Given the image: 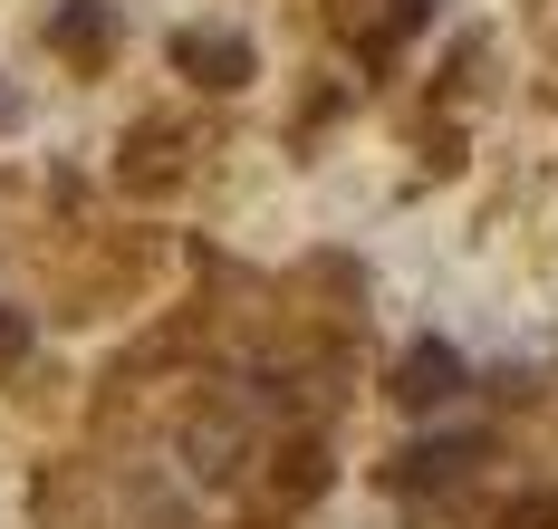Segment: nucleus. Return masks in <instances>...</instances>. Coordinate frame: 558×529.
Here are the masks:
<instances>
[{
    "mask_svg": "<svg viewBox=\"0 0 558 529\" xmlns=\"http://www.w3.org/2000/svg\"><path fill=\"white\" fill-rule=\"evenodd\" d=\"M20 347H29V318H20V308H0V366H10Z\"/></svg>",
    "mask_w": 558,
    "mask_h": 529,
    "instance_id": "nucleus-6",
    "label": "nucleus"
},
{
    "mask_svg": "<svg viewBox=\"0 0 558 529\" xmlns=\"http://www.w3.org/2000/svg\"><path fill=\"white\" fill-rule=\"evenodd\" d=\"M0 107H10V97H0Z\"/></svg>",
    "mask_w": 558,
    "mask_h": 529,
    "instance_id": "nucleus-7",
    "label": "nucleus"
},
{
    "mask_svg": "<svg viewBox=\"0 0 558 529\" xmlns=\"http://www.w3.org/2000/svg\"><path fill=\"white\" fill-rule=\"evenodd\" d=\"M482 443H414V453H395V491H424V481H452V471L472 463Z\"/></svg>",
    "mask_w": 558,
    "mask_h": 529,
    "instance_id": "nucleus-5",
    "label": "nucleus"
},
{
    "mask_svg": "<svg viewBox=\"0 0 558 529\" xmlns=\"http://www.w3.org/2000/svg\"><path fill=\"white\" fill-rule=\"evenodd\" d=\"M49 49H58V59H77V67H97L116 49V10H107V0H68V10L49 20Z\"/></svg>",
    "mask_w": 558,
    "mask_h": 529,
    "instance_id": "nucleus-3",
    "label": "nucleus"
},
{
    "mask_svg": "<svg viewBox=\"0 0 558 529\" xmlns=\"http://www.w3.org/2000/svg\"><path fill=\"white\" fill-rule=\"evenodd\" d=\"M173 67L203 77V87H241V77H260V59H251L241 29H173Z\"/></svg>",
    "mask_w": 558,
    "mask_h": 529,
    "instance_id": "nucleus-2",
    "label": "nucleus"
},
{
    "mask_svg": "<svg viewBox=\"0 0 558 529\" xmlns=\"http://www.w3.org/2000/svg\"><path fill=\"white\" fill-rule=\"evenodd\" d=\"M472 376H462V356L444 347V337H414V347L395 356V405L404 414H434V405H452Z\"/></svg>",
    "mask_w": 558,
    "mask_h": 529,
    "instance_id": "nucleus-1",
    "label": "nucleus"
},
{
    "mask_svg": "<svg viewBox=\"0 0 558 529\" xmlns=\"http://www.w3.org/2000/svg\"><path fill=\"white\" fill-rule=\"evenodd\" d=\"M337 20H347V39H366V49L386 59L395 39H404V29L424 20V0H337Z\"/></svg>",
    "mask_w": 558,
    "mask_h": 529,
    "instance_id": "nucleus-4",
    "label": "nucleus"
}]
</instances>
